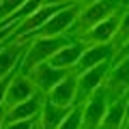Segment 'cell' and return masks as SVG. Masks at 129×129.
Wrapping results in <instances>:
<instances>
[{"mask_svg": "<svg viewBox=\"0 0 129 129\" xmlns=\"http://www.w3.org/2000/svg\"><path fill=\"white\" fill-rule=\"evenodd\" d=\"M71 39L67 35H56V37H37L28 43V50L22 58V73H30L37 64L47 62L60 47L69 45Z\"/></svg>", "mask_w": 129, "mask_h": 129, "instance_id": "6da1fadb", "label": "cell"}, {"mask_svg": "<svg viewBox=\"0 0 129 129\" xmlns=\"http://www.w3.org/2000/svg\"><path fill=\"white\" fill-rule=\"evenodd\" d=\"M67 5H69V2H47V5H43L39 11H35L32 15H28L22 24H17L15 32L9 37V41H24V39H30L32 35L52 17V15H56L60 9H64Z\"/></svg>", "mask_w": 129, "mask_h": 129, "instance_id": "7a4b0ae2", "label": "cell"}, {"mask_svg": "<svg viewBox=\"0 0 129 129\" xmlns=\"http://www.w3.org/2000/svg\"><path fill=\"white\" fill-rule=\"evenodd\" d=\"M112 60H106V62L97 64V67H90V69L78 73V95H75V103H86L90 99V95L103 84V80H108V73L112 69Z\"/></svg>", "mask_w": 129, "mask_h": 129, "instance_id": "3957f363", "label": "cell"}, {"mask_svg": "<svg viewBox=\"0 0 129 129\" xmlns=\"http://www.w3.org/2000/svg\"><path fill=\"white\" fill-rule=\"evenodd\" d=\"M110 106V92L106 86H99L84 103V116H82V127L80 129H101L103 116Z\"/></svg>", "mask_w": 129, "mask_h": 129, "instance_id": "277c9868", "label": "cell"}, {"mask_svg": "<svg viewBox=\"0 0 129 129\" xmlns=\"http://www.w3.org/2000/svg\"><path fill=\"white\" fill-rule=\"evenodd\" d=\"M82 13V7L80 5H67L64 9H60L56 15H52L41 28H39L30 39L35 37H56V35H64V32L69 30L71 26L75 24V19L80 17Z\"/></svg>", "mask_w": 129, "mask_h": 129, "instance_id": "5b68a950", "label": "cell"}, {"mask_svg": "<svg viewBox=\"0 0 129 129\" xmlns=\"http://www.w3.org/2000/svg\"><path fill=\"white\" fill-rule=\"evenodd\" d=\"M120 2L123 0H90V5L86 9H82V13L75 19L73 26L82 28V30H88L95 24H99L101 19H106L110 15H114L116 11H120Z\"/></svg>", "mask_w": 129, "mask_h": 129, "instance_id": "8992f818", "label": "cell"}, {"mask_svg": "<svg viewBox=\"0 0 129 129\" xmlns=\"http://www.w3.org/2000/svg\"><path fill=\"white\" fill-rule=\"evenodd\" d=\"M106 88L112 99L129 95V56H125L120 60H112V69L108 73Z\"/></svg>", "mask_w": 129, "mask_h": 129, "instance_id": "52a82bcc", "label": "cell"}, {"mask_svg": "<svg viewBox=\"0 0 129 129\" xmlns=\"http://www.w3.org/2000/svg\"><path fill=\"white\" fill-rule=\"evenodd\" d=\"M39 88L35 86V82L30 80V75L22 73V69L17 71V73L13 75V80H11L9 84V90H7V99H5V108H13L17 106V103L26 101V99H30L35 92H37Z\"/></svg>", "mask_w": 129, "mask_h": 129, "instance_id": "ba28073f", "label": "cell"}, {"mask_svg": "<svg viewBox=\"0 0 129 129\" xmlns=\"http://www.w3.org/2000/svg\"><path fill=\"white\" fill-rule=\"evenodd\" d=\"M114 54H116V45L112 41L86 45V50H84V54H82V58H80L75 71L82 73V71L90 69V67H97V64L106 62V60H112V58H114Z\"/></svg>", "mask_w": 129, "mask_h": 129, "instance_id": "9c48e42d", "label": "cell"}, {"mask_svg": "<svg viewBox=\"0 0 129 129\" xmlns=\"http://www.w3.org/2000/svg\"><path fill=\"white\" fill-rule=\"evenodd\" d=\"M28 43H30L28 39H24V41H9L7 39L2 43V47H0V80L5 75H9L22 62L24 54L28 50Z\"/></svg>", "mask_w": 129, "mask_h": 129, "instance_id": "30bf717a", "label": "cell"}, {"mask_svg": "<svg viewBox=\"0 0 129 129\" xmlns=\"http://www.w3.org/2000/svg\"><path fill=\"white\" fill-rule=\"evenodd\" d=\"M67 73H69V69H58V67H54V64H50V60H47V62L37 64L28 75H30V80L35 82V86L47 95Z\"/></svg>", "mask_w": 129, "mask_h": 129, "instance_id": "8fae6325", "label": "cell"}, {"mask_svg": "<svg viewBox=\"0 0 129 129\" xmlns=\"http://www.w3.org/2000/svg\"><path fill=\"white\" fill-rule=\"evenodd\" d=\"M120 19H123V11H116L114 15L101 19L99 24H95L92 28L84 30V39L92 43H106V41H114L116 32H118Z\"/></svg>", "mask_w": 129, "mask_h": 129, "instance_id": "7c38bea8", "label": "cell"}, {"mask_svg": "<svg viewBox=\"0 0 129 129\" xmlns=\"http://www.w3.org/2000/svg\"><path fill=\"white\" fill-rule=\"evenodd\" d=\"M43 103H45V92L37 90L30 99L17 103L13 108H7V123H13V120H26V118H35V116L41 114Z\"/></svg>", "mask_w": 129, "mask_h": 129, "instance_id": "4fadbf2b", "label": "cell"}, {"mask_svg": "<svg viewBox=\"0 0 129 129\" xmlns=\"http://www.w3.org/2000/svg\"><path fill=\"white\" fill-rule=\"evenodd\" d=\"M75 95H78V73H67L50 92H47V99L58 106H67L73 108L75 103Z\"/></svg>", "mask_w": 129, "mask_h": 129, "instance_id": "5bb4252c", "label": "cell"}, {"mask_svg": "<svg viewBox=\"0 0 129 129\" xmlns=\"http://www.w3.org/2000/svg\"><path fill=\"white\" fill-rule=\"evenodd\" d=\"M84 50H86V43H82V41H71L69 45H64V47H60L58 52H56L54 56L50 58V64H54V67H58V69H75L78 67V62H80V58H82V54H84Z\"/></svg>", "mask_w": 129, "mask_h": 129, "instance_id": "9a60e30c", "label": "cell"}, {"mask_svg": "<svg viewBox=\"0 0 129 129\" xmlns=\"http://www.w3.org/2000/svg\"><path fill=\"white\" fill-rule=\"evenodd\" d=\"M127 116H129V95L112 99V103L108 106L106 116H103L101 129H123Z\"/></svg>", "mask_w": 129, "mask_h": 129, "instance_id": "2e32d148", "label": "cell"}, {"mask_svg": "<svg viewBox=\"0 0 129 129\" xmlns=\"http://www.w3.org/2000/svg\"><path fill=\"white\" fill-rule=\"evenodd\" d=\"M71 108L67 106H58V103L50 101L45 95V103H43V110L41 114H39V125H41V129H58L60 123L64 120V116L69 114Z\"/></svg>", "mask_w": 129, "mask_h": 129, "instance_id": "e0dca14e", "label": "cell"}, {"mask_svg": "<svg viewBox=\"0 0 129 129\" xmlns=\"http://www.w3.org/2000/svg\"><path fill=\"white\" fill-rule=\"evenodd\" d=\"M82 116H84V103H75L69 110V114L64 116L58 129H80L82 127Z\"/></svg>", "mask_w": 129, "mask_h": 129, "instance_id": "ac0fdd59", "label": "cell"}, {"mask_svg": "<svg viewBox=\"0 0 129 129\" xmlns=\"http://www.w3.org/2000/svg\"><path fill=\"white\" fill-rule=\"evenodd\" d=\"M129 39V9L123 13V19H120V26H118V32H116V37H114V45H116V50L118 47H123V43Z\"/></svg>", "mask_w": 129, "mask_h": 129, "instance_id": "d6986e66", "label": "cell"}, {"mask_svg": "<svg viewBox=\"0 0 129 129\" xmlns=\"http://www.w3.org/2000/svg\"><path fill=\"white\" fill-rule=\"evenodd\" d=\"M24 2L26 0H0V24L5 22V19H9Z\"/></svg>", "mask_w": 129, "mask_h": 129, "instance_id": "ffe728a7", "label": "cell"}, {"mask_svg": "<svg viewBox=\"0 0 129 129\" xmlns=\"http://www.w3.org/2000/svg\"><path fill=\"white\" fill-rule=\"evenodd\" d=\"M39 123V118H26V120H13V123H5V129H32Z\"/></svg>", "mask_w": 129, "mask_h": 129, "instance_id": "44dd1931", "label": "cell"}, {"mask_svg": "<svg viewBox=\"0 0 129 129\" xmlns=\"http://www.w3.org/2000/svg\"><path fill=\"white\" fill-rule=\"evenodd\" d=\"M114 56H116V60H120V58H125V56H129V39L123 43V47H118V50H116Z\"/></svg>", "mask_w": 129, "mask_h": 129, "instance_id": "7402d4cb", "label": "cell"}, {"mask_svg": "<svg viewBox=\"0 0 129 129\" xmlns=\"http://www.w3.org/2000/svg\"><path fill=\"white\" fill-rule=\"evenodd\" d=\"M7 108L5 106H2V108H0V129H5V123H7Z\"/></svg>", "mask_w": 129, "mask_h": 129, "instance_id": "603a6c76", "label": "cell"}, {"mask_svg": "<svg viewBox=\"0 0 129 129\" xmlns=\"http://www.w3.org/2000/svg\"><path fill=\"white\" fill-rule=\"evenodd\" d=\"M32 129H41V127H39V123H37V125H35V127H32Z\"/></svg>", "mask_w": 129, "mask_h": 129, "instance_id": "cb8c5ba5", "label": "cell"}, {"mask_svg": "<svg viewBox=\"0 0 129 129\" xmlns=\"http://www.w3.org/2000/svg\"><path fill=\"white\" fill-rule=\"evenodd\" d=\"M39 127H41V125H39Z\"/></svg>", "mask_w": 129, "mask_h": 129, "instance_id": "d4e9b609", "label": "cell"}]
</instances>
